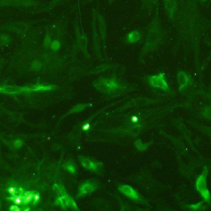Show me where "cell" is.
Masks as SVG:
<instances>
[{
	"mask_svg": "<svg viewBox=\"0 0 211 211\" xmlns=\"http://www.w3.org/2000/svg\"><path fill=\"white\" fill-rule=\"evenodd\" d=\"M9 193L12 194L11 199L15 202L16 205H22L24 207H30L33 205V204L36 201V196L30 191H24L21 188H17L14 190L9 191Z\"/></svg>",
	"mask_w": 211,
	"mask_h": 211,
	"instance_id": "6da1fadb",
	"label": "cell"
},
{
	"mask_svg": "<svg viewBox=\"0 0 211 211\" xmlns=\"http://www.w3.org/2000/svg\"><path fill=\"white\" fill-rule=\"evenodd\" d=\"M94 189H95V187L93 186V184H92L91 182H87L82 186L81 191L82 193H87V192L92 191Z\"/></svg>",
	"mask_w": 211,
	"mask_h": 211,
	"instance_id": "7a4b0ae2",
	"label": "cell"
},
{
	"mask_svg": "<svg viewBox=\"0 0 211 211\" xmlns=\"http://www.w3.org/2000/svg\"><path fill=\"white\" fill-rule=\"evenodd\" d=\"M82 163L83 166H84L85 168H88V169H96V164H94V163L92 162L91 160H89V159H87V158L83 159Z\"/></svg>",
	"mask_w": 211,
	"mask_h": 211,
	"instance_id": "3957f363",
	"label": "cell"
}]
</instances>
